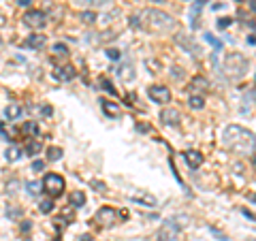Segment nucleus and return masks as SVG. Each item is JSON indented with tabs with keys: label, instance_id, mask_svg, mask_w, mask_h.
<instances>
[{
	"label": "nucleus",
	"instance_id": "obj_20",
	"mask_svg": "<svg viewBox=\"0 0 256 241\" xmlns=\"http://www.w3.org/2000/svg\"><path fill=\"white\" fill-rule=\"evenodd\" d=\"M190 107L192 109H203L205 107V98H203V96L201 94H196V96H190Z\"/></svg>",
	"mask_w": 256,
	"mask_h": 241
},
{
	"label": "nucleus",
	"instance_id": "obj_30",
	"mask_svg": "<svg viewBox=\"0 0 256 241\" xmlns=\"http://www.w3.org/2000/svg\"><path fill=\"white\" fill-rule=\"evenodd\" d=\"M38 188H41V184H38V182H30V184H28V190H30V194H36V192H38Z\"/></svg>",
	"mask_w": 256,
	"mask_h": 241
},
{
	"label": "nucleus",
	"instance_id": "obj_35",
	"mask_svg": "<svg viewBox=\"0 0 256 241\" xmlns=\"http://www.w3.org/2000/svg\"><path fill=\"white\" fill-rule=\"evenodd\" d=\"M32 168H34V171H43V168H45V162H41V160H36V162L32 164Z\"/></svg>",
	"mask_w": 256,
	"mask_h": 241
},
{
	"label": "nucleus",
	"instance_id": "obj_34",
	"mask_svg": "<svg viewBox=\"0 0 256 241\" xmlns=\"http://www.w3.org/2000/svg\"><path fill=\"white\" fill-rule=\"evenodd\" d=\"M92 188H98V192H105L107 190V186L102 182H92Z\"/></svg>",
	"mask_w": 256,
	"mask_h": 241
},
{
	"label": "nucleus",
	"instance_id": "obj_6",
	"mask_svg": "<svg viewBox=\"0 0 256 241\" xmlns=\"http://www.w3.org/2000/svg\"><path fill=\"white\" fill-rule=\"evenodd\" d=\"M22 22H24V26H28V28H32V30H41V28L45 26L47 18H45V13H43V11H38V9H30V11L24 13Z\"/></svg>",
	"mask_w": 256,
	"mask_h": 241
},
{
	"label": "nucleus",
	"instance_id": "obj_8",
	"mask_svg": "<svg viewBox=\"0 0 256 241\" xmlns=\"http://www.w3.org/2000/svg\"><path fill=\"white\" fill-rule=\"evenodd\" d=\"M96 222H98L100 226H114L118 222V212L114 207H100V210L96 212Z\"/></svg>",
	"mask_w": 256,
	"mask_h": 241
},
{
	"label": "nucleus",
	"instance_id": "obj_29",
	"mask_svg": "<svg viewBox=\"0 0 256 241\" xmlns=\"http://www.w3.org/2000/svg\"><path fill=\"white\" fill-rule=\"evenodd\" d=\"M100 84H102V88H105V90H107L109 94H114V96H116V90H114V86H111V84L107 82V79H105V77H102V79H100Z\"/></svg>",
	"mask_w": 256,
	"mask_h": 241
},
{
	"label": "nucleus",
	"instance_id": "obj_11",
	"mask_svg": "<svg viewBox=\"0 0 256 241\" xmlns=\"http://www.w3.org/2000/svg\"><path fill=\"white\" fill-rule=\"evenodd\" d=\"M184 160L188 162L190 168H198V166L203 164V156L198 154V152H194V150H188L186 154H184Z\"/></svg>",
	"mask_w": 256,
	"mask_h": 241
},
{
	"label": "nucleus",
	"instance_id": "obj_15",
	"mask_svg": "<svg viewBox=\"0 0 256 241\" xmlns=\"http://www.w3.org/2000/svg\"><path fill=\"white\" fill-rule=\"evenodd\" d=\"M134 203H141V205H148V207H156V196H152V194H134L132 196Z\"/></svg>",
	"mask_w": 256,
	"mask_h": 241
},
{
	"label": "nucleus",
	"instance_id": "obj_25",
	"mask_svg": "<svg viewBox=\"0 0 256 241\" xmlns=\"http://www.w3.org/2000/svg\"><path fill=\"white\" fill-rule=\"evenodd\" d=\"M38 152H41V143L38 141H32L30 146L26 148V154H38Z\"/></svg>",
	"mask_w": 256,
	"mask_h": 241
},
{
	"label": "nucleus",
	"instance_id": "obj_39",
	"mask_svg": "<svg viewBox=\"0 0 256 241\" xmlns=\"http://www.w3.org/2000/svg\"><path fill=\"white\" fill-rule=\"evenodd\" d=\"M82 241H92V237H90V235H84V237H82Z\"/></svg>",
	"mask_w": 256,
	"mask_h": 241
},
{
	"label": "nucleus",
	"instance_id": "obj_41",
	"mask_svg": "<svg viewBox=\"0 0 256 241\" xmlns=\"http://www.w3.org/2000/svg\"><path fill=\"white\" fill-rule=\"evenodd\" d=\"M196 2H201V4H203V2H210V0H196Z\"/></svg>",
	"mask_w": 256,
	"mask_h": 241
},
{
	"label": "nucleus",
	"instance_id": "obj_37",
	"mask_svg": "<svg viewBox=\"0 0 256 241\" xmlns=\"http://www.w3.org/2000/svg\"><path fill=\"white\" fill-rule=\"evenodd\" d=\"M30 224H32V222H22V230H24V232L30 230Z\"/></svg>",
	"mask_w": 256,
	"mask_h": 241
},
{
	"label": "nucleus",
	"instance_id": "obj_10",
	"mask_svg": "<svg viewBox=\"0 0 256 241\" xmlns=\"http://www.w3.org/2000/svg\"><path fill=\"white\" fill-rule=\"evenodd\" d=\"M160 122H162L164 126H180L182 122V116H180V111L178 109H162L160 111Z\"/></svg>",
	"mask_w": 256,
	"mask_h": 241
},
{
	"label": "nucleus",
	"instance_id": "obj_22",
	"mask_svg": "<svg viewBox=\"0 0 256 241\" xmlns=\"http://www.w3.org/2000/svg\"><path fill=\"white\" fill-rule=\"evenodd\" d=\"M38 210H41V214H52L54 212V200L52 198L41 200V203H38Z\"/></svg>",
	"mask_w": 256,
	"mask_h": 241
},
{
	"label": "nucleus",
	"instance_id": "obj_16",
	"mask_svg": "<svg viewBox=\"0 0 256 241\" xmlns=\"http://www.w3.org/2000/svg\"><path fill=\"white\" fill-rule=\"evenodd\" d=\"M192 88L198 90V92H207V90H210V82H207L205 77H194V79H192Z\"/></svg>",
	"mask_w": 256,
	"mask_h": 241
},
{
	"label": "nucleus",
	"instance_id": "obj_38",
	"mask_svg": "<svg viewBox=\"0 0 256 241\" xmlns=\"http://www.w3.org/2000/svg\"><path fill=\"white\" fill-rule=\"evenodd\" d=\"M18 2H20L22 6H28V4H30V0H18Z\"/></svg>",
	"mask_w": 256,
	"mask_h": 241
},
{
	"label": "nucleus",
	"instance_id": "obj_7",
	"mask_svg": "<svg viewBox=\"0 0 256 241\" xmlns=\"http://www.w3.org/2000/svg\"><path fill=\"white\" fill-rule=\"evenodd\" d=\"M148 96L156 105H166V102L171 100V92H169V88H164V86H150Z\"/></svg>",
	"mask_w": 256,
	"mask_h": 241
},
{
	"label": "nucleus",
	"instance_id": "obj_5",
	"mask_svg": "<svg viewBox=\"0 0 256 241\" xmlns=\"http://www.w3.org/2000/svg\"><path fill=\"white\" fill-rule=\"evenodd\" d=\"M180 237H182V226L175 224V220H164L156 235L158 241H180Z\"/></svg>",
	"mask_w": 256,
	"mask_h": 241
},
{
	"label": "nucleus",
	"instance_id": "obj_21",
	"mask_svg": "<svg viewBox=\"0 0 256 241\" xmlns=\"http://www.w3.org/2000/svg\"><path fill=\"white\" fill-rule=\"evenodd\" d=\"M120 77H122L124 82H132V79H134V70H132V66H124V68H120Z\"/></svg>",
	"mask_w": 256,
	"mask_h": 241
},
{
	"label": "nucleus",
	"instance_id": "obj_14",
	"mask_svg": "<svg viewBox=\"0 0 256 241\" xmlns=\"http://www.w3.org/2000/svg\"><path fill=\"white\" fill-rule=\"evenodd\" d=\"M22 114H24V107L18 105V102H13V105H9L4 109V116L9 120H18V118H22Z\"/></svg>",
	"mask_w": 256,
	"mask_h": 241
},
{
	"label": "nucleus",
	"instance_id": "obj_31",
	"mask_svg": "<svg viewBox=\"0 0 256 241\" xmlns=\"http://www.w3.org/2000/svg\"><path fill=\"white\" fill-rule=\"evenodd\" d=\"M86 2H90L92 6H105L111 2V0H86Z\"/></svg>",
	"mask_w": 256,
	"mask_h": 241
},
{
	"label": "nucleus",
	"instance_id": "obj_40",
	"mask_svg": "<svg viewBox=\"0 0 256 241\" xmlns=\"http://www.w3.org/2000/svg\"><path fill=\"white\" fill-rule=\"evenodd\" d=\"M0 26H4V18H2V15H0Z\"/></svg>",
	"mask_w": 256,
	"mask_h": 241
},
{
	"label": "nucleus",
	"instance_id": "obj_36",
	"mask_svg": "<svg viewBox=\"0 0 256 241\" xmlns=\"http://www.w3.org/2000/svg\"><path fill=\"white\" fill-rule=\"evenodd\" d=\"M230 22H233V20H228V18H222V20L218 22V26H220V28H226V26H228V24H230Z\"/></svg>",
	"mask_w": 256,
	"mask_h": 241
},
{
	"label": "nucleus",
	"instance_id": "obj_26",
	"mask_svg": "<svg viewBox=\"0 0 256 241\" xmlns=\"http://www.w3.org/2000/svg\"><path fill=\"white\" fill-rule=\"evenodd\" d=\"M54 52L60 54V56H68V50H66V45H64V43H56L54 45Z\"/></svg>",
	"mask_w": 256,
	"mask_h": 241
},
{
	"label": "nucleus",
	"instance_id": "obj_4",
	"mask_svg": "<svg viewBox=\"0 0 256 241\" xmlns=\"http://www.w3.org/2000/svg\"><path fill=\"white\" fill-rule=\"evenodd\" d=\"M41 186H43V190L47 192V194H50V198H56V196H60L62 192H64L66 184H64L62 175H58V173H47L45 178H43V182H41Z\"/></svg>",
	"mask_w": 256,
	"mask_h": 241
},
{
	"label": "nucleus",
	"instance_id": "obj_2",
	"mask_svg": "<svg viewBox=\"0 0 256 241\" xmlns=\"http://www.w3.org/2000/svg\"><path fill=\"white\" fill-rule=\"evenodd\" d=\"M137 20H139V26H143L148 32H154V34H171V32L178 28V20L160 9L141 11Z\"/></svg>",
	"mask_w": 256,
	"mask_h": 241
},
{
	"label": "nucleus",
	"instance_id": "obj_32",
	"mask_svg": "<svg viewBox=\"0 0 256 241\" xmlns=\"http://www.w3.org/2000/svg\"><path fill=\"white\" fill-rule=\"evenodd\" d=\"M6 216H9V218H20L22 210H18V207H13V210H6Z\"/></svg>",
	"mask_w": 256,
	"mask_h": 241
},
{
	"label": "nucleus",
	"instance_id": "obj_19",
	"mask_svg": "<svg viewBox=\"0 0 256 241\" xmlns=\"http://www.w3.org/2000/svg\"><path fill=\"white\" fill-rule=\"evenodd\" d=\"M62 148H56V146H52V148H47V160H52V162H56V160H60L62 158Z\"/></svg>",
	"mask_w": 256,
	"mask_h": 241
},
{
	"label": "nucleus",
	"instance_id": "obj_27",
	"mask_svg": "<svg viewBox=\"0 0 256 241\" xmlns=\"http://www.w3.org/2000/svg\"><path fill=\"white\" fill-rule=\"evenodd\" d=\"M205 38H207V43H212L214 47H216V50H220V47H222V43L218 41V38H216L214 34H205Z\"/></svg>",
	"mask_w": 256,
	"mask_h": 241
},
{
	"label": "nucleus",
	"instance_id": "obj_28",
	"mask_svg": "<svg viewBox=\"0 0 256 241\" xmlns=\"http://www.w3.org/2000/svg\"><path fill=\"white\" fill-rule=\"evenodd\" d=\"M24 132H32V134H36L38 132V126L34 122H28L26 126H24Z\"/></svg>",
	"mask_w": 256,
	"mask_h": 241
},
{
	"label": "nucleus",
	"instance_id": "obj_24",
	"mask_svg": "<svg viewBox=\"0 0 256 241\" xmlns=\"http://www.w3.org/2000/svg\"><path fill=\"white\" fill-rule=\"evenodd\" d=\"M20 154H22V152L18 148H9V150H6V160H11V162H13V160L20 158Z\"/></svg>",
	"mask_w": 256,
	"mask_h": 241
},
{
	"label": "nucleus",
	"instance_id": "obj_1",
	"mask_svg": "<svg viewBox=\"0 0 256 241\" xmlns=\"http://www.w3.org/2000/svg\"><path fill=\"white\" fill-rule=\"evenodd\" d=\"M222 143H224V148L235 152V154H242V156L254 154V132L246 130V128L237 126V124H230L224 128Z\"/></svg>",
	"mask_w": 256,
	"mask_h": 241
},
{
	"label": "nucleus",
	"instance_id": "obj_23",
	"mask_svg": "<svg viewBox=\"0 0 256 241\" xmlns=\"http://www.w3.org/2000/svg\"><path fill=\"white\" fill-rule=\"evenodd\" d=\"M82 22L84 24H94L96 22V13L94 11H84L82 13Z\"/></svg>",
	"mask_w": 256,
	"mask_h": 241
},
{
	"label": "nucleus",
	"instance_id": "obj_9",
	"mask_svg": "<svg viewBox=\"0 0 256 241\" xmlns=\"http://www.w3.org/2000/svg\"><path fill=\"white\" fill-rule=\"evenodd\" d=\"M175 43L182 45L184 50H186L190 56H194V58H198V56H201V47H198L194 41H192V38H190L188 34H182V32H180V34L175 36Z\"/></svg>",
	"mask_w": 256,
	"mask_h": 241
},
{
	"label": "nucleus",
	"instance_id": "obj_17",
	"mask_svg": "<svg viewBox=\"0 0 256 241\" xmlns=\"http://www.w3.org/2000/svg\"><path fill=\"white\" fill-rule=\"evenodd\" d=\"M100 105H102V111H105L107 116H114V118H118V116H120V109H118V105H116V102L100 100Z\"/></svg>",
	"mask_w": 256,
	"mask_h": 241
},
{
	"label": "nucleus",
	"instance_id": "obj_18",
	"mask_svg": "<svg viewBox=\"0 0 256 241\" xmlns=\"http://www.w3.org/2000/svg\"><path fill=\"white\" fill-rule=\"evenodd\" d=\"M86 205V194L84 192H73V194H70V207H84Z\"/></svg>",
	"mask_w": 256,
	"mask_h": 241
},
{
	"label": "nucleus",
	"instance_id": "obj_12",
	"mask_svg": "<svg viewBox=\"0 0 256 241\" xmlns=\"http://www.w3.org/2000/svg\"><path fill=\"white\" fill-rule=\"evenodd\" d=\"M45 43H47L45 34H32L26 38V47H30V50H43Z\"/></svg>",
	"mask_w": 256,
	"mask_h": 241
},
{
	"label": "nucleus",
	"instance_id": "obj_43",
	"mask_svg": "<svg viewBox=\"0 0 256 241\" xmlns=\"http://www.w3.org/2000/svg\"><path fill=\"white\" fill-rule=\"evenodd\" d=\"M0 47H2V38H0Z\"/></svg>",
	"mask_w": 256,
	"mask_h": 241
},
{
	"label": "nucleus",
	"instance_id": "obj_3",
	"mask_svg": "<svg viewBox=\"0 0 256 241\" xmlns=\"http://www.w3.org/2000/svg\"><path fill=\"white\" fill-rule=\"evenodd\" d=\"M248 66H250V62H248L246 56L239 54V52L226 54V58H224V62H222L224 73H226V77H230V79H242V77H246Z\"/></svg>",
	"mask_w": 256,
	"mask_h": 241
},
{
	"label": "nucleus",
	"instance_id": "obj_13",
	"mask_svg": "<svg viewBox=\"0 0 256 241\" xmlns=\"http://www.w3.org/2000/svg\"><path fill=\"white\" fill-rule=\"evenodd\" d=\"M75 75H77V70H75V66H70V64L60 66L58 73H56V77H58L60 82H70V79H75Z\"/></svg>",
	"mask_w": 256,
	"mask_h": 241
},
{
	"label": "nucleus",
	"instance_id": "obj_42",
	"mask_svg": "<svg viewBox=\"0 0 256 241\" xmlns=\"http://www.w3.org/2000/svg\"><path fill=\"white\" fill-rule=\"evenodd\" d=\"M152 2H162V0H152Z\"/></svg>",
	"mask_w": 256,
	"mask_h": 241
},
{
	"label": "nucleus",
	"instance_id": "obj_33",
	"mask_svg": "<svg viewBox=\"0 0 256 241\" xmlns=\"http://www.w3.org/2000/svg\"><path fill=\"white\" fill-rule=\"evenodd\" d=\"M107 56L111 60H120V52L118 50H107Z\"/></svg>",
	"mask_w": 256,
	"mask_h": 241
}]
</instances>
